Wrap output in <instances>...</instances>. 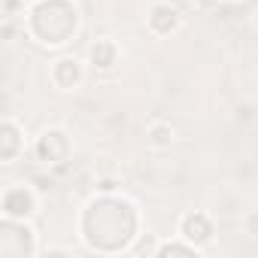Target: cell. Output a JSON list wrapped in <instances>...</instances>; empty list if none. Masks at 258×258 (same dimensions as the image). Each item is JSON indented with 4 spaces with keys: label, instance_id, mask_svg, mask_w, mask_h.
<instances>
[{
    "label": "cell",
    "instance_id": "3957f363",
    "mask_svg": "<svg viewBox=\"0 0 258 258\" xmlns=\"http://www.w3.org/2000/svg\"><path fill=\"white\" fill-rule=\"evenodd\" d=\"M100 188H103V191H112V188H115V182H112V179H103V182H100Z\"/></svg>",
    "mask_w": 258,
    "mask_h": 258
},
{
    "label": "cell",
    "instance_id": "7a4b0ae2",
    "mask_svg": "<svg viewBox=\"0 0 258 258\" xmlns=\"http://www.w3.org/2000/svg\"><path fill=\"white\" fill-rule=\"evenodd\" d=\"M91 58H94V64H100V67H109V64H112V46H106V43L94 46V49H91Z\"/></svg>",
    "mask_w": 258,
    "mask_h": 258
},
{
    "label": "cell",
    "instance_id": "6da1fadb",
    "mask_svg": "<svg viewBox=\"0 0 258 258\" xmlns=\"http://www.w3.org/2000/svg\"><path fill=\"white\" fill-rule=\"evenodd\" d=\"M170 140H173V127H167V124H155L149 131V143L152 146H167Z\"/></svg>",
    "mask_w": 258,
    "mask_h": 258
}]
</instances>
